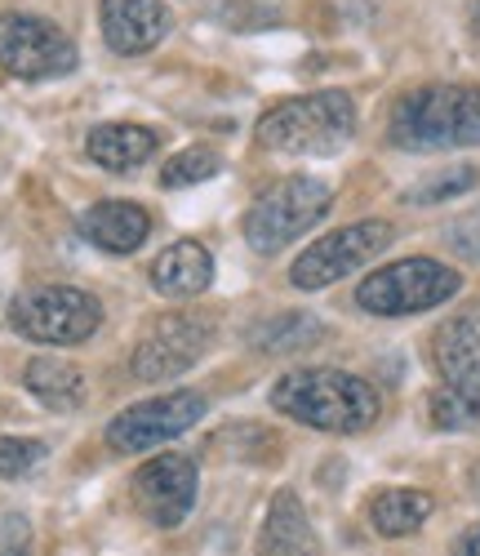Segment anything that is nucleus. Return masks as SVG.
Returning a JSON list of instances; mask_svg holds the SVG:
<instances>
[{
  "mask_svg": "<svg viewBox=\"0 0 480 556\" xmlns=\"http://www.w3.org/2000/svg\"><path fill=\"white\" fill-rule=\"evenodd\" d=\"M271 409L316 432L356 437L374 428L378 419V392L361 375H348V369L312 365V369H290V375L276 379Z\"/></svg>",
  "mask_w": 480,
  "mask_h": 556,
  "instance_id": "1",
  "label": "nucleus"
},
{
  "mask_svg": "<svg viewBox=\"0 0 480 556\" xmlns=\"http://www.w3.org/2000/svg\"><path fill=\"white\" fill-rule=\"evenodd\" d=\"M388 138L401 152L480 148V85H422L396 99Z\"/></svg>",
  "mask_w": 480,
  "mask_h": 556,
  "instance_id": "2",
  "label": "nucleus"
},
{
  "mask_svg": "<svg viewBox=\"0 0 480 556\" xmlns=\"http://www.w3.org/2000/svg\"><path fill=\"white\" fill-rule=\"evenodd\" d=\"M352 134H356V103L343 89L285 99L271 112H263L254 129L258 143L280 156H333L352 143Z\"/></svg>",
  "mask_w": 480,
  "mask_h": 556,
  "instance_id": "3",
  "label": "nucleus"
},
{
  "mask_svg": "<svg viewBox=\"0 0 480 556\" xmlns=\"http://www.w3.org/2000/svg\"><path fill=\"white\" fill-rule=\"evenodd\" d=\"M333 205V192L312 174H290L271 182L267 192L245 214V241L254 254H280L290 241H299L303 231H312Z\"/></svg>",
  "mask_w": 480,
  "mask_h": 556,
  "instance_id": "4",
  "label": "nucleus"
},
{
  "mask_svg": "<svg viewBox=\"0 0 480 556\" xmlns=\"http://www.w3.org/2000/svg\"><path fill=\"white\" fill-rule=\"evenodd\" d=\"M463 290V276L437 258H401L369 271L361 290H356V307L369 316H418L427 307H441Z\"/></svg>",
  "mask_w": 480,
  "mask_h": 556,
  "instance_id": "5",
  "label": "nucleus"
},
{
  "mask_svg": "<svg viewBox=\"0 0 480 556\" xmlns=\"http://www.w3.org/2000/svg\"><path fill=\"white\" fill-rule=\"evenodd\" d=\"M10 326L27 343L72 348V343H85L89 334H99L103 307L76 286H31L10 303Z\"/></svg>",
  "mask_w": 480,
  "mask_h": 556,
  "instance_id": "6",
  "label": "nucleus"
},
{
  "mask_svg": "<svg viewBox=\"0 0 480 556\" xmlns=\"http://www.w3.org/2000/svg\"><path fill=\"white\" fill-rule=\"evenodd\" d=\"M392 245V223L382 218H365V223H348L339 231H329V237L312 241L294 267H290V281L294 290H325L333 281H343L348 271L374 263L382 250Z\"/></svg>",
  "mask_w": 480,
  "mask_h": 556,
  "instance_id": "7",
  "label": "nucleus"
},
{
  "mask_svg": "<svg viewBox=\"0 0 480 556\" xmlns=\"http://www.w3.org/2000/svg\"><path fill=\"white\" fill-rule=\"evenodd\" d=\"M76 67V40L36 14H0V72L18 80H54Z\"/></svg>",
  "mask_w": 480,
  "mask_h": 556,
  "instance_id": "8",
  "label": "nucleus"
},
{
  "mask_svg": "<svg viewBox=\"0 0 480 556\" xmlns=\"http://www.w3.org/2000/svg\"><path fill=\"white\" fill-rule=\"evenodd\" d=\"M210 343H214L210 316L174 312V316H161L156 326L142 334V343L129 356V369H134L138 383H165V379L187 375V369L210 352Z\"/></svg>",
  "mask_w": 480,
  "mask_h": 556,
  "instance_id": "9",
  "label": "nucleus"
},
{
  "mask_svg": "<svg viewBox=\"0 0 480 556\" xmlns=\"http://www.w3.org/2000/svg\"><path fill=\"white\" fill-rule=\"evenodd\" d=\"M201 419H205V396L191 392V388H178V392H165V396H152V401H138V405L121 409L108 424V445L121 450V454L156 450V445L182 437L187 428H197Z\"/></svg>",
  "mask_w": 480,
  "mask_h": 556,
  "instance_id": "10",
  "label": "nucleus"
},
{
  "mask_svg": "<svg viewBox=\"0 0 480 556\" xmlns=\"http://www.w3.org/2000/svg\"><path fill=\"white\" fill-rule=\"evenodd\" d=\"M201 472L187 454H156L134 472V507L156 530H174L187 521L191 503H197Z\"/></svg>",
  "mask_w": 480,
  "mask_h": 556,
  "instance_id": "11",
  "label": "nucleus"
},
{
  "mask_svg": "<svg viewBox=\"0 0 480 556\" xmlns=\"http://www.w3.org/2000/svg\"><path fill=\"white\" fill-rule=\"evenodd\" d=\"M431 365H437L445 392H454L480 414V316L476 312L450 316L431 334Z\"/></svg>",
  "mask_w": 480,
  "mask_h": 556,
  "instance_id": "12",
  "label": "nucleus"
},
{
  "mask_svg": "<svg viewBox=\"0 0 480 556\" xmlns=\"http://www.w3.org/2000/svg\"><path fill=\"white\" fill-rule=\"evenodd\" d=\"M165 0H103V40L116 54H148L169 36Z\"/></svg>",
  "mask_w": 480,
  "mask_h": 556,
  "instance_id": "13",
  "label": "nucleus"
},
{
  "mask_svg": "<svg viewBox=\"0 0 480 556\" xmlns=\"http://www.w3.org/2000/svg\"><path fill=\"white\" fill-rule=\"evenodd\" d=\"M80 237L103 254H134L152 237V214L134 201H99L80 214Z\"/></svg>",
  "mask_w": 480,
  "mask_h": 556,
  "instance_id": "14",
  "label": "nucleus"
},
{
  "mask_svg": "<svg viewBox=\"0 0 480 556\" xmlns=\"http://www.w3.org/2000/svg\"><path fill=\"white\" fill-rule=\"evenodd\" d=\"M258 556H325L307 513H303V498L294 490H280L267 507V521L258 530Z\"/></svg>",
  "mask_w": 480,
  "mask_h": 556,
  "instance_id": "15",
  "label": "nucleus"
},
{
  "mask_svg": "<svg viewBox=\"0 0 480 556\" xmlns=\"http://www.w3.org/2000/svg\"><path fill=\"white\" fill-rule=\"evenodd\" d=\"M214 281V254L201 241H174L152 263V286L165 299H197Z\"/></svg>",
  "mask_w": 480,
  "mask_h": 556,
  "instance_id": "16",
  "label": "nucleus"
},
{
  "mask_svg": "<svg viewBox=\"0 0 480 556\" xmlns=\"http://www.w3.org/2000/svg\"><path fill=\"white\" fill-rule=\"evenodd\" d=\"M23 388L54 414H76L89 396V383H85V369L63 361V356H36L27 361L23 369Z\"/></svg>",
  "mask_w": 480,
  "mask_h": 556,
  "instance_id": "17",
  "label": "nucleus"
},
{
  "mask_svg": "<svg viewBox=\"0 0 480 556\" xmlns=\"http://www.w3.org/2000/svg\"><path fill=\"white\" fill-rule=\"evenodd\" d=\"M85 152L93 165H103L112 174H129L156 152V134L148 125H129V121H108L99 129H89Z\"/></svg>",
  "mask_w": 480,
  "mask_h": 556,
  "instance_id": "18",
  "label": "nucleus"
},
{
  "mask_svg": "<svg viewBox=\"0 0 480 556\" xmlns=\"http://www.w3.org/2000/svg\"><path fill=\"white\" fill-rule=\"evenodd\" d=\"M431 507H437V498H431L427 490H405V485H392L369 498V526L374 534L382 539H409L422 530V521L431 517Z\"/></svg>",
  "mask_w": 480,
  "mask_h": 556,
  "instance_id": "19",
  "label": "nucleus"
},
{
  "mask_svg": "<svg viewBox=\"0 0 480 556\" xmlns=\"http://www.w3.org/2000/svg\"><path fill=\"white\" fill-rule=\"evenodd\" d=\"M316 339H325V326L307 312H280L271 320H258L250 330V343L267 356H285V352H303L312 348Z\"/></svg>",
  "mask_w": 480,
  "mask_h": 556,
  "instance_id": "20",
  "label": "nucleus"
},
{
  "mask_svg": "<svg viewBox=\"0 0 480 556\" xmlns=\"http://www.w3.org/2000/svg\"><path fill=\"white\" fill-rule=\"evenodd\" d=\"M476 178H480V174H476L471 165H454V169H441V174L414 182V188L405 192V201H409V205H441V201H454V197L471 192Z\"/></svg>",
  "mask_w": 480,
  "mask_h": 556,
  "instance_id": "21",
  "label": "nucleus"
},
{
  "mask_svg": "<svg viewBox=\"0 0 480 556\" xmlns=\"http://www.w3.org/2000/svg\"><path fill=\"white\" fill-rule=\"evenodd\" d=\"M214 174H218V152H210V148H182L161 169V182H165V188H197V182H205Z\"/></svg>",
  "mask_w": 480,
  "mask_h": 556,
  "instance_id": "22",
  "label": "nucleus"
},
{
  "mask_svg": "<svg viewBox=\"0 0 480 556\" xmlns=\"http://www.w3.org/2000/svg\"><path fill=\"white\" fill-rule=\"evenodd\" d=\"M45 463V441H27V437H0V477L18 481L27 472H36Z\"/></svg>",
  "mask_w": 480,
  "mask_h": 556,
  "instance_id": "23",
  "label": "nucleus"
},
{
  "mask_svg": "<svg viewBox=\"0 0 480 556\" xmlns=\"http://www.w3.org/2000/svg\"><path fill=\"white\" fill-rule=\"evenodd\" d=\"M431 424H437V428H450V432H463V428H471L476 424V409L467 405V401H458L454 392H437V396H431Z\"/></svg>",
  "mask_w": 480,
  "mask_h": 556,
  "instance_id": "24",
  "label": "nucleus"
},
{
  "mask_svg": "<svg viewBox=\"0 0 480 556\" xmlns=\"http://www.w3.org/2000/svg\"><path fill=\"white\" fill-rule=\"evenodd\" d=\"M445 245L458 258H480V210H467L463 218H454L445 227Z\"/></svg>",
  "mask_w": 480,
  "mask_h": 556,
  "instance_id": "25",
  "label": "nucleus"
},
{
  "mask_svg": "<svg viewBox=\"0 0 480 556\" xmlns=\"http://www.w3.org/2000/svg\"><path fill=\"white\" fill-rule=\"evenodd\" d=\"M0 556H31V521L23 513L0 517Z\"/></svg>",
  "mask_w": 480,
  "mask_h": 556,
  "instance_id": "26",
  "label": "nucleus"
},
{
  "mask_svg": "<svg viewBox=\"0 0 480 556\" xmlns=\"http://www.w3.org/2000/svg\"><path fill=\"white\" fill-rule=\"evenodd\" d=\"M450 556H480V526L463 530V534H458V543L450 547Z\"/></svg>",
  "mask_w": 480,
  "mask_h": 556,
  "instance_id": "27",
  "label": "nucleus"
},
{
  "mask_svg": "<svg viewBox=\"0 0 480 556\" xmlns=\"http://www.w3.org/2000/svg\"><path fill=\"white\" fill-rule=\"evenodd\" d=\"M467 485H471V494H476V503H480V463H476V468L467 472Z\"/></svg>",
  "mask_w": 480,
  "mask_h": 556,
  "instance_id": "28",
  "label": "nucleus"
},
{
  "mask_svg": "<svg viewBox=\"0 0 480 556\" xmlns=\"http://www.w3.org/2000/svg\"><path fill=\"white\" fill-rule=\"evenodd\" d=\"M471 23H476V31H480V0H476V5H471Z\"/></svg>",
  "mask_w": 480,
  "mask_h": 556,
  "instance_id": "29",
  "label": "nucleus"
}]
</instances>
